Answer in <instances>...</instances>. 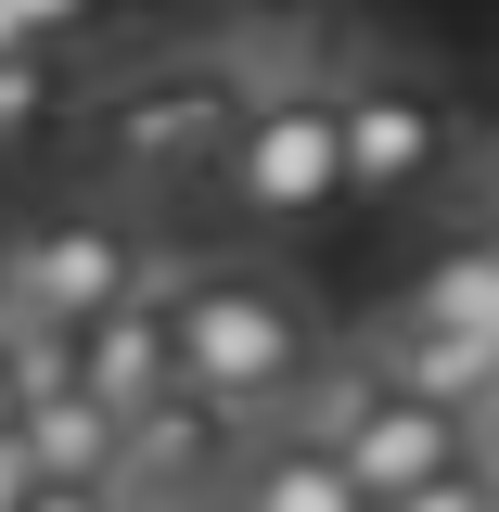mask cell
I'll list each match as a JSON object with an SVG mask.
<instances>
[{
    "label": "cell",
    "mask_w": 499,
    "mask_h": 512,
    "mask_svg": "<svg viewBox=\"0 0 499 512\" xmlns=\"http://www.w3.org/2000/svg\"><path fill=\"white\" fill-rule=\"evenodd\" d=\"M244 64L231 52H154L90 77L77 103V167H90V205H180L231 167V128H244Z\"/></svg>",
    "instance_id": "cell-1"
},
{
    "label": "cell",
    "mask_w": 499,
    "mask_h": 512,
    "mask_svg": "<svg viewBox=\"0 0 499 512\" xmlns=\"http://www.w3.org/2000/svg\"><path fill=\"white\" fill-rule=\"evenodd\" d=\"M167 333H180V397H205L231 436H244V423H282L320 384V359H333L320 308L282 269H256V256L167 269Z\"/></svg>",
    "instance_id": "cell-2"
},
{
    "label": "cell",
    "mask_w": 499,
    "mask_h": 512,
    "mask_svg": "<svg viewBox=\"0 0 499 512\" xmlns=\"http://www.w3.org/2000/svg\"><path fill=\"white\" fill-rule=\"evenodd\" d=\"M154 282H167V256L141 244V218H116V205H52V218L0 231V320L13 333H64L77 346L90 320H116Z\"/></svg>",
    "instance_id": "cell-3"
},
{
    "label": "cell",
    "mask_w": 499,
    "mask_h": 512,
    "mask_svg": "<svg viewBox=\"0 0 499 512\" xmlns=\"http://www.w3.org/2000/svg\"><path fill=\"white\" fill-rule=\"evenodd\" d=\"M295 436L333 448V461H346V487H359L372 512H397L410 487L461 474V423H448V410H423V397L384 372L372 346H333V359H320V384L295 397Z\"/></svg>",
    "instance_id": "cell-4"
},
{
    "label": "cell",
    "mask_w": 499,
    "mask_h": 512,
    "mask_svg": "<svg viewBox=\"0 0 499 512\" xmlns=\"http://www.w3.org/2000/svg\"><path fill=\"white\" fill-rule=\"evenodd\" d=\"M231 205L256 231H308L346 205V128H333V77H269L231 128Z\"/></svg>",
    "instance_id": "cell-5"
},
{
    "label": "cell",
    "mask_w": 499,
    "mask_h": 512,
    "mask_svg": "<svg viewBox=\"0 0 499 512\" xmlns=\"http://www.w3.org/2000/svg\"><path fill=\"white\" fill-rule=\"evenodd\" d=\"M333 128H346V205H410L461 167V103L423 64H346Z\"/></svg>",
    "instance_id": "cell-6"
},
{
    "label": "cell",
    "mask_w": 499,
    "mask_h": 512,
    "mask_svg": "<svg viewBox=\"0 0 499 512\" xmlns=\"http://www.w3.org/2000/svg\"><path fill=\"white\" fill-rule=\"evenodd\" d=\"M77 397H90V410H103V423H141V410H167V397H180V333H167V282H154V295H128L116 320H90V333H77Z\"/></svg>",
    "instance_id": "cell-7"
},
{
    "label": "cell",
    "mask_w": 499,
    "mask_h": 512,
    "mask_svg": "<svg viewBox=\"0 0 499 512\" xmlns=\"http://www.w3.org/2000/svg\"><path fill=\"white\" fill-rule=\"evenodd\" d=\"M205 512H372V500L346 487L333 448H308L295 423H256V436L231 448V474H218V500H205Z\"/></svg>",
    "instance_id": "cell-8"
},
{
    "label": "cell",
    "mask_w": 499,
    "mask_h": 512,
    "mask_svg": "<svg viewBox=\"0 0 499 512\" xmlns=\"http://www.w3.org/2000/svg\"><path fill=\"white\" fill-rule=\"evenodd\" d=\"M384 333H436V346H487L499 359V231H474V244H448L410 295H397V320Z\"/></svg>",
    "instance_id": "cell-9"
},
{
    "label": "cell",
    "mask_w": 499,
    "mask_h": 512,
    "mask_svg": "<svg viewBox=\"0 0 499 512\" xmlns=\"http://www.w3.org/2000/svg\"><path fill=\"white\" fill-rule=\"evenodd\" d=\"M77 103H90V52H13L0 64V167L52 154L77 128Z\"/></svg>",
    "instance_id": "cell-10"
},
{
    "label": "cell",
    "mask_w": 499,
    "mask_h": 512,
    "mask_svg": "<svg viewBox=\"0 0 499 512\" xmlns=\"http://www.w3.org/2000/svg\"><path fill=\"white\" fill-rule=\"evenodd\" d=\"M13 448H26V474L39 487H103L116 500V423L64 384V397H39V410H13Z\"/></svg>",
    "instance_id": "cell-11"
},
{
    "label": "cell",
    "mask_w": 499,
    "mask_h": 512,
    "mask_svg": "<svg viewBox=\"0 0 499 512\" xmlns=\"http://www.w3.org/2000/svg\"><path fill=\"white\" fill-rule=\"evenodd\" d=\"M103 13H116V0H0V64L13 52H90Z\"/></svg>",
    "instance_id": "cell-12"
},
{
    "label": "cell",
    "mask_w": 499,
    "mask_h": 512,
    "mask_svg": "<svg viewBox=\"0 0 499 512\" xmlns=\"http://www.w3.org/2000/svg\"><path fill=\"white\" fill-rule=\"evenodd\" d=\"M397 512H499V500H487V487H474V461H461V474H436V487H410V500H397Z\"/></svg>",
    "instance_id": "cell-13"
},
{
    "label": "cell",
    "mask_w": 499,
    "mask_h": 512,
    "mask_svg": "<svg viewBox=\"0 0 499 512\" xmlns=\"http://www.w3.org/2000/svg\"><path fill=\"white\" fill-rule=\"evenodd\" d=\"M13 512H116V500H103V487H26Z\"/></svg>",
    "instance_id": "cell-14"
},
{
    "label": "cell",
    "mask_w": 499,
    "mask_h": 512,
    "mask_svg": "<svg viewBox=\"0 0 499 512\" xmlns=\"http://www.w3.org/2000/svg\"><path fill=\"white\" fill-rule=\"evenodd\" d=\"M487 218H499V141H487Z\"/></svg>",
    "instance_id": "cell-15"
},
{
    "label": "cell",
    "mask_w": 499,
    "mask_h": 512,
    "mask_svg": "<svg viewBox=\"0 0 499 512\" xmlns=\"http://www.w3.org/2000/svg\"><path fill=\"white\" fill-rule=\"evenodd\" d=\"M0 436H13V372H0Z\"/></svg>",
    "instance_id": "cell-16"
}]
</instances>
